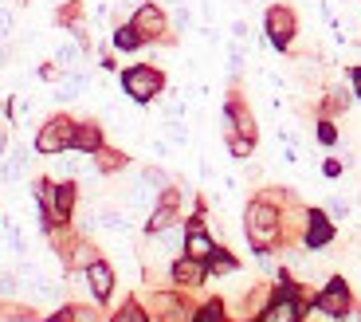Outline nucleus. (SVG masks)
I'll use <instances>...</instances> for the list:
<instances>
[{"label": "nucleus", "mask_w": 361, "mask_h": 322, "mask_svg": "<svg viewBox=\"0 0 361 322\" xmlns=\"http://www.w3.org/2000/svg\"><path fill=\"white\" fill-rule=\"evenodd\" d=\"M228 71H244V52H240V47H228Z\"/></svg>", "instance_id": "nucleus-27"}, {"label": "nucleus", "mask_w": 361, "mask_h": 322, "mask_svg": "<svg viewBox=\"0 0 361 322\" xmlns=\"http://www.w3.org/2000/svg\"><path fill=\"white\" fill-rule=\"evenodd\" d=\"M134 32L142 40H157V36H165V28H169V20H165V8L161 4H154V0H145V4H137L134 8Z\"/></svg>", "instance_id": "nucleus-5"}, {"label": "nucleus", "mask_w": 361, "mask_h": 322, "mask_svg": "<svg viewBox=\"0 0 361 322\" xmlns=\"http://www.w3.org/2000/svg\"><path fill=\"white\" fill-rule=\"evenodd\" d=\"M12 28H16V12H12L8 4H0V44L12 36Z\"/></svg>", "instance_id": "nucleus-23"}, {"label": "nucleus", "mask_w": 361, "mask_h": 322, "mask_svg": "<svg viewBox=\"0 0 361 322\" xmlns=\"http://www.w3.org/2000/svg\"><path fill=\"white\" fill-rule=\"evenodd\" d=\"M192 322H220V318H216V306H208V311L192 314Z\"/></svg>", "instance_id": "nucleus-30"}, {"label": "nucleus", "mask_w": 361, "mask_h": 322, "mask_svg": "<svg viewBox=\"0 0 361 322\" xmlns=\"http://www.w3.org/2000/svg\"><path fill=\"white\" fill-rule=\"evenodd\" d=\"M338 322H361V311H353V306H350V311H345Z\"/></svg>", "instance_id": "nucleus-34"}, {"label": "nucleus", "mask_w": 361, "mask_h": 322, "mask_svg": "<svg viewBox=\"0 0 361 322\" xmlns=\"http://www.w3.org/2000/svg\"><path fill=\"white\" fill-rule=\"evenodd\" d=\"M353 95L361 99V71H353Z\"/></svg>", "instance_id": "nucleus-35"}, {"label": "nucleus", "mask_w": 361, "mask_h": 322, "mask_svg": "<svg viewBox=\"0 0 361 322\" xmlns=\"http://www.w3.org/2000/svg\"><path fill=\"white\" fill-rule=\"evenodd\" d=\"M208 268L216 271V275H224V271H235V260L228 256V251H220V248H216V256L208 260Z\"/></svg>", "instance_id": "nucleus-25"}, {"label": "nucleus", "mask_w": 361, "mask_h": 322, "mask_svg": "<svg viewBox=\"0 0 361 322\" xmlns=\"http://www.w3.org/2000/svg\"><path fill=\"white\" fill-rule=\"evenodd\" d=\"M180 4H185V0H180Z\"/></svg>", "instance_id": "nucleus-37"}, {"label": "nucleus", "mask_w": 361, "mask_h": 322, "mask_svg": "<svg viewBox=\"0 0 361 322\" xmlns=\"http://www.w3.org/2000/svg\"><path fill=\"white\" fill-rule=\"evenodd\" d=\"M114 322H149V318H145V311H142L137 303H126L122 311L114 314Z\"/></svg>", "instance_id": "nucleus-24"}, {"label": "nucleus", "mask_w": 361, "mask_h": 322, "mask_svg": "<svg viewBox=\"0 0 361 322\" xmlns=\"http://www.w3.org/2000/svg\"><path fill=\"white\" fill-rule=\"evenodd\" d=\"M20 295V275L16 271H0V299H16Z\"/></svg>", "instance_id": "nucleus-21"}, {"label": "nucleus", "mask_w": 361, "mask_h": 322, "mask_svg": "<svg viewBox=\"0 0 361 322\" xmlns=\"http://www.w3.org/2000/svg\"><path fill=\"white\" fill-rule=\"evenodd\" d=\"M27 169V150L24 145H16V150L8 153V157L0 161V181H20Z\"/></svg>", "instance_id": "nucleus-13"}, {"label": "nucleus", "mask_w": 361, "mask_h": 322, "mask_svg": "<svg viewBox=\"0 0 361 322\" xmlns=\"http://www.w3.org/2000/svg\"><path fill=\"white\" fill-rule=\"evenodd\" d=\"M94 161H99V169H122V165H126V157H122V153H114V150H99L94 153Z\"/></svg>", "instance_id": "nucleus-22"}, {"label": "nucleus", "mask_w": 361, "mask_h": 322, "mask_svg": "<svg viewBox=\"0 0 361 322\" xmlns=\"http://www.w3.org/2000/svg\"><path fill=\"white\" fill-rule=\"evenodd\" d=\"M247 36V24H244V20H235V24H232V40H244Z\"/></svg>", "instance_id": "nucleus-33"}, {"label": "nucleus", "mask_w": 361, "mask_h": 322, "mask_svg": "<svg viewBox=\"0 0 361 322\" xmlns=\"http://www.w3.org/2000/svg\"><path fill=\"white\" fill-rule=\"evenodd\" d=\"M247 220V240L255 244V248H267V244L279 240V213H275V205H267V201H252L244 213Z\"/></svg>", "instance_id": "nucleus-1"}, {"label": "nucleus", "mask_w": 361, "mask_h": 322, "mask_svg": "<svg viewBox=\"0 0 361 322\" xmlns=\"http://www.w3.org/2000/svg\"><path fill=\"white\" fill-rule=\"evenodd\" d=\"M318 142H322V145H334V142H338V130H334L330 122H322V126H318Z\"/></svg>", "instance_id": "nucleus-28"}, {"label": "nucleus", "mask_w": 361, "mask_h": 322, "mask_svg": "<svg viewBox=\"0 0 361 322\" xmlns=\"http://www.w3.org/2000/svg\"><path fill=\"white\" fill-rule=\"evenodd\" d=\"M75 150H82V153H99L102 150V130L94 122H82V126H75Z\"/></svg>", "instance_id": "nucleus-12"}, {"label": "nucleus", "mask_w": 361, "mask_h": 322, "mask_svg": "<svg viewBox=\"0 0 361 322\" xmlns=\"http://www.w3.org/2000/svg\"><path fill=\"white\" fill-rule=\"evenodd\" d=\"M169 138H173L177 145H185V142H189V134H185V126H180V122H173V126H169Z\"/></svg>", "instance_id": "nucleus-29"}, {"label": "nucleus", "mask_w": 361, "mask_h": 322, "mask_svg": "<svg viewBox=\"0 0 361 322\" xmlns=\"http://www.w3.org/2000/svg\"><path fill=\"white\" fill-rule=\"evenodd\" d=\"M228 150H232V157H252V150H255V138H244V134H232L228 138Z\"/></svg>", "instance_id": "nucleus-20"}, {"label": "nucleus", "mask_w": 361, "mask_h": 322, "mask_svg": "<svg viewBox=\"0 0 361 322\" xmlns=\"http://www.w3.org/2000/svg\"><path fill=\"white\" fill-rule=\"evenodd\" d=\"M44 322H102V318H99V311H90V306H67V311L51 314V318H44Z\"/></svg>", "instance_id": "nucleus-15"}, {"label": "nucleus", "mask_w": 361, "mask_h": 322, "mask_svg": "<svg viewBox=\"0 0 361 322\" xmlns=\"http://www.w3.org/2000/svg\"><path fill=\"white\" fill-rule=\"evenodd\" d=\"M204 271H208V263L192 260V256H177V263H173V279L180 287H200L204 283Z\"/></svg>", "instance_id": "nucleus-8"}, {"label": "nucleus", "mask_w": 361, "mask_h": 322, "mask_svg": "<svg viewBox=\"0 0 361 322\" xmlns=\"http://www.w3.org/2000/svg\"><path fill=\"white\" fill-rule=\"evenodd\" d=\"M94 260H99V251L90 248V244H75V248H71V268H82V271H87Z\"/></svg>", "instance_id": "nucleus-19"}, {"label": "nucleus", "mask_w": 361, "mask_h": 322, "mask_svg": "<svg viewBox=\"0 0 361 322\" xmlns=\"http://www.w3.org/2000/svg\"><path fill=\"white\" fill-rule=\"evenodd\" d=\"M330 216H334V220H342V216H345V201H330Z\"/></svg>", "instance_id": "nucleus-31"}, {"label": "nucleus", "mask_w": 361, "mask_h": 322, "mask_svg": "<svg viewBox=\"0 0 361 322\" xmlns=\"http://www.w3.org/2000/svg\"><path fill=\"white\" fill-rule=\"evenodd\" d=\"M82 87H87V75H67V79L59 83V99H63V102L79 99V95H82Z\"/></svg>", "instance_id": "nucleus-18"}, {"label": "nucleus", "mask_w": 361, "mask_h": 322, "mask_svg": "<svg viewBox=\"0 0 361 322\" xmlns=\"http://www.w3.org/2000/svg\"><path fill=\"white\" fill-rule=\"evenodd\" d=\"M55 63L63 67V71H75L82 63V44H59V52H55Z\"/></svg>", "instance_id": "nucleus-16"}, {"label": "nucleus", "mask_w": 361, "mask_h": 322, "mask_svg": "<svg viewBox=\"0 0 361 322\" xmlns=\"http://www.w3.org/2000/svg\"><path fill=\"white\" fill-rule=\"evenodd\" d=\"M87 283H90V295L94 299H110V291H114V271H110L102 260H94L87 268Z\"/></svg>", "instance_id": "nucleus-10"}, {"label": "nucleus", "mask_w": 361, "mask_h": 322, "mask_svg": "<svg viewBox=\"0 0 361 322\" xmlns=\"http://www.w3.org/2000/svg\"><path fill=\"white\" fill-rule=\"evenodd\" d=\"M322 173H326V177H338V173H342V161H326Z\"/></svg>", "instance_id": "nucleus-32"}, {"label": "nucleus", "mask_w": 361, "mask_h": 322, "mask_svg": "<svg viewBox=\"0 0 361 322\" xmlns=\"http://www.w3.org/2000/svg\"><path fill=\"white\" fill-rule=\"evenodd\" d=\"M255 322H302V311H298V303L290 295H279Z\"/></svg>", "instance_id": "nucleus-9"}, {"label": "nucleus", "mask_w": 361, "mask_h": 322, "mask_svg": "<svg viewBox=\"0 0 361 322\" xmlns=\"http://www.w3.org/2000/svg\"><path fill=\"white\" fill-rule=\"evenodd\" d=\"M122 4H130V8H137V4H145V0H122Z\"/></svg>", "instance_id": "nucleus-36"}, {"label": "nucleus", "mask_w": 361, "mask_h": 322, "mask_svg": "<svg viewBox=\"0 0 361 322\" xmlns=\"http://www.w3.org/2000/svg\"><path fill=\"white\" fill-rule=\"evenodd\" d=\"M165 87V75L157 71V67H149V63H137V67H130L126 75H122V90H126L134 102H154L157 95H161Z\"/></svg>", "instance_id": "nucleus-2"}, {"label": "nucleus", "mask_w": 361, "mask_h": 322, "mask_svg": "<svg viewBox=\"0 0 361 322\" xmlns=\"http://www.w3.org/2000/svg\"><path fill=\"white\" fill-rule=\"evenodd\" d=\"M71 142H75V122H67V118H51L36 134L39 153H63V150H71Z\"/></svg>", "instance_id": "nucleus-4"}, {"label": "nucleus", "mask_w": 361, "mask_h": 322, "mask_svg": "<svg viewBox=\"0 0 361 322\" xmlns=\"http://www.w3.org/2000/svg\"><path fill=\"white\" fill-rule=\"evenodd\" d=\"M307 224H310V228H307V244H310V248H322V244L334 236V228H330V220H326L322 213H310Z\"/></svg>", "instance_id": "nucleus-14"}, {"label": "nucleus", "mask_w": 361, "mask_h": 322, "mask_svg": "<svg viewBox=\"0 0 361 322\" xmlns=\"http://www.w3.org/2000/svg\"><path fill=\"white\" fill-rule=\"evenodd\" d=\"M314 306H318V314H326V318H342V314L350 311V287H345L342 279H334V283L314 299Z\"/></svg>", "instance_id": "nucleus-6"}, {"label": "nucleus", "mask_w": 361, "mask_h": 322, "mask_svg": "<svg viewBox=\"0 0 361 322\" xmlns=\"http://www.w3.org/2000/svg\"><path fill=\"white\" fill-rule=\"evenodd\" d=\"M263 28H267V40L275 47H290V40H295V32H298V20L287 4H271L267 16H263Z\"/></svg>", "instance_id": "nucleus-3"}, {"label": "nucleus", "mask_w": 361, "mask_h": 322, "mask_svg": "<svg viewBox=\"0 0 361 322\" xmlns=\"http://www.w3.org/2000/svg\"><path fill=\"white\" fill-rule=\"evenodd\" d=\"M90 224H99V228H106V232H126L130 216L122 213V208H114V205H102V208L90 213Z\"/></svg>", "instance_id": "nucleus-11"}, {"label": "nucleus", "mask_w": 361, "mask_h": 322, "mask_svg": "<svg viewBox=\"0 0 361 322\" xmlns=\"http://www.w3.org/2000/svg\"><path fill=\"white\" fill-rule=\"evenodd\" d=\"M142 181H145L149 189H154V193H157V189H169V177H165L161 169H145V173H142Z\"/></svg>", "instance_id": "nucleus-26"}, {"label": "nucleus", "mask_w": 361, "mask_h": 322, "mask_svg": "<svg viewBox=\"0 0 361 322\" xmlns=\"http://www.w3.org/2000/svg\"><path fill=\"white\" fill-rule=\"evenodd\" d=\"M185 256H192V260L208 263L212 256H216V240L200 228V224H192L189 232H185Z\"/></svg>", "instance_id": "nucleus-7"}, {"label": "nucleus", "mask_w": 361, "mask_h": 322, "mask_svg": "<svg viewBox=\"0 0 361 322\" xmlns=\"http://www.w3.org/2000/svg\"><path fill=\"white\" fill-rule=\"evenodd\" d=\"M142 44H145V40L134 32V24H122L114 32V47H118V52H134V47H142Z\"/></svg>", "instance_id": "nucleus-17"}]
</instances>
